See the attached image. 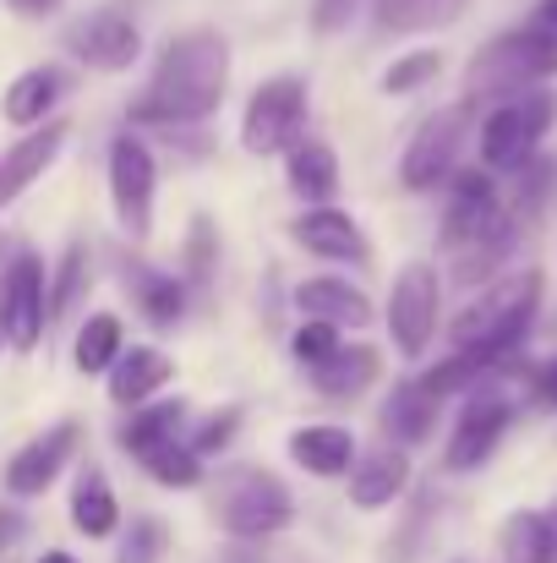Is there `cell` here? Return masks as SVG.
Segmentation results:
<instances>
[{
    "label": "cell",
    "mask_w": 557,
    "mask_h": 563,
    "mask_svg": "<svg viewBox=\"0 0 557 563\" xmlns=\"http://www.w3.org/2000/svg\"><path fill=\"white\" fill-rule=\"evenodd\" d=\"M230 93V38L219 27H186L170 33L148 88L126 104L132 126H202L208 115H219Z\"/></svg>",
    "instance_id": "obj_1"
},
{
    "label": "cell",
    "mask_w": 557,
    "mask_h": 563,
    "mask_svg": "<svg viewBox=\"0 0 557 563\" xmlns=\"http://www.w3.org/2000/svg\"><path fill=\"white\" fill-rule=\"evenodd\" d=\"M542 296H547V279L536 268H520V274H503L492 279L454 323H448V345L465 351V356H481L492 367L514 362L536 329V312H542Z\"/></svg>",
    "instance_id": "obj_2"
},
{
    "label": "cell",
    "mask_w": 557,
    "mask_h": 563,
    "mask_svg": "<svg viewBox=\"0 0 557 563\" xmlns=\"http://www.w3.org/2000/svg\"><path fill=\"white\" fill-rule=\"evenodd\" d=\"M547 77H557V27L525 22L498 33L492 44H481L465 66V99L470 104H498L531 88H547Z\"/></svg>",
    "instance_id": "obj_3"
},
{
    "label": "cell",
    "mask_w": 557,
    "mask_h": 563,
    "mask_svg": "<svg viewBox=\"0 0 557 563\" xmlns=\"http://www.w3.org/2000/svg\"><path fill=\"white\" fill-rule=\"evenodd\" d=\"M553 126H557L553 88H531V93L498 99V104L487 110L481 132H476V143H481V170H492V176L525 170V165L542 154V143H547Z\"/></svg>",
    "instance_id": "obj_4"
},
{
    "label": "cell",
    "mask_w": 557,
    "mask_h": 563,
    "mask_svg": "<svg viewBox=\"0 0 557 563\" xmlns=\"http://www.w3.org/2000/svg\"><path fill=\"white\" fill-rule=\"evenodd\" d=\"M509 373H525V362L514 356L509 367L481 377V383L459 399L454 432H448V443H443V465H448V471H481V465L498 454V443L509 438V427H514V388H509Z\"/></svg>",
    "instance_id": "obj_5"
},
{
    "label": "cell",
    "mask_w": 557,
    "mask_h": 563,
    "mask_svg": "<svg viewBox=\"0 0 557 563\" xmlns=\"http://www.w3.org/2000/svg\"><path fill=\"white\" fill-rule=\"evenodd\" d=\"M296 520V498L290 487L263 471V465H241L219 482V526L241 542H263V537H279L285 526Z\"/></svg>",
    "instance_id": "obj_6"
},
{
    "label": "cell",
    "mask_w": 557,
    "mask_h": 563,
    "mask_svg": "<svg viewBox=\"0 0 557 563\" xmlns=\"http://www.w3.org/2000/svg\"><path fill=\"white\" fill-rule=\"evenodd\" d=\"M301 132H307V82L290 71L257 82V93L241 110V148L252 159H274V154H290Z\"/></svg>",
    "instance_id": "obj_7"
},
{
    "label": "cell",
    "mask_w": 557,
    "mask_h": 563,
    "mask_svg": "<svg viewBox=\"0 0 557 563\" xmlns=\"http://www.w3.org/2000/svg\"><path fill=\"white\" fill-rule=\"evenodd\" d=\"M388 340L404 362H421L426 345L437 340V323H443V274L432 263H404L393 290H388Z\"/></svg>",
    "instance_id": "obj_8"
},
{
    "label": "cell",
    "mask_w": 557,
    "mask_h": 563,
    "mask_svg": "<svg viewBox=\"0 0 557 563\" xmlns=\"http://www.w3.org/2000/svg\"><path fill=\"white\" fill-rule=\"evenodd\" d=\"M470 115H476V104L459 99V104H443L437 115H426V121L415 126V137H410V148H404V159H399L404 191L448 187V176L459 170V154H465V143H470Z\"/></svg>",
    "instance_id": "obj_9"
},
{
    "label": "cell",
    "mask_w": 557,
    "mask_h": 563,
    "mask_svg": "<svg viewBox=\"0 0 557 563\" xmlns=\"http://www.w3.org/2000/svg\"><path fill=\"white\" fill-rule=\"evenodd\" d=\"M154 197H159V165H154V148L132 132H121L110 143V202H115V219L132 241H148L154 235Z\"/></svg>",
    "instance_id": "obj_10"
},
{
    "label": "cell",
    "mask_w": 557,
    "mask_h": 563,
    "mask_svg": "<svg viewBox=\"0 0 557 563\" xmlns=\"http://www.w3.org/2000/svg\"><path fill=\"white\" fill-rule=\"evenodd\" d=\"M66 49L88 66V71H132L137 55H143V27L126 16V11H88L66 27Z\"/></svg>",
    "instance_id": "obj_11"
},
{
    "label": "cell",
    "mask_w": 557,
    "mask_h": 563,
    "mask_svg": "<svg viewBox=\"0 0 557 563\" xmlns=\"http://www.w3.org/2000/svg\"><path fill=\"white\" fill-rule=\"evenodd\" d=\"M77 443H82V421H71V416L55 421V427H44L38 438H27V443L5 460V493H11V498H38V493H49L55 476L71 465Z\"/></svg>",
    "instance_id": "obj_12"
},
{
    "label": "cell",
    "mask_w": 557,
    "mask_h": 563,
    "mask_svg": "<svg viewBox=\"0 0 557 563\" xmlns=\"http://www.w3.org/2000/svg\"><path fill=\"white\" fill-rule=\"evenodd\" d=\"M0 285H5L11 351H33V345L49 334V285H44V263L22 246V252L0 268Z\"/></svg>",
    "instance_id": "obj_13"
},
{
    "label": "cell",
    "mask_w": 557,
    "mask_h": 563,
    "mask_svg": "<svg viewBox=\"0 0 557 563\" xmlns=\"http://www.w3.org/2000/svg\"><path fill=\"white\" fill-rule=\"evenodd\" d=\"M290 241L301 246V252H312V257H323V263H367L371 246L367 235H361V224L345 213V208H301L296 219H290Z\"/></svg>",
    "instance_id": "obj_14"
},
{
    "label": "cell",
    "mask_w": 557,
    "mask_h": 563,
    "mask_svg": "<svg viewBox=\"0 0 557 563\" xmlns=\"http://www.w3.org/2000/svg\"><path fill=\"white\" fill-rule=\"evenodd\" d=\"M66 137H71V121H44L0 154V208H11L33 181H44V170L60 159Z\"/></svg>",
    "instance_id": "obj_15"
},
{
    "label": "cell",
    "mask_w": 557,
    "mask_h": 563,
    "mask_svg": "<svg viewBox=\"0 0 557 563\" xmlns=\"http://www.w3.org/2000/svg\"><path fill=\"white\" fill-rule=\"evenodd\" d=\"M296 312L301 323H328V329H367L371 323V296L350 279L318 274L296 285Z\"/></svg>",
    "instance_id": "obj_16"
},
{
    "label": "cell",
    "mask_w": 557,
    "mask_h": 563,
    "mask_svg": "<svg viewBox=\"0 0 557 563\" xmlns=\"http://www.w3.org/2000/svg\"><path fill=\"white\" fill-rule=\"evenodd\" d=\"M170 383H176V362H170L159 345H132V351H121V356H115V367L104 373L110 405H121V410L148 405V399H154V394H165Z\"/></svg>",
    "instance_id": "obj_17"
},
{
    "label": "cell",
    "mask_w": 557,
    "mask_h": 563,
    "mask_svg": "<svg viewBox=\"0 0 557 563\" xmlns=\"http://www.w3.org/2000/svg\"><path fill=\"white\" fill-rule=\"evenodd\" d=\"M404 487H410V449L377 443L367 454H356V465H350V504L356 509H388L404 498Z\"/></svg>",
    "instance_id": "obj_18"
},
{
    "label": "cell",
    "mask_w": 557,
    "mask_h": 563,
    "mask_svg": "<svg viewBox=\"0 0 557 563\" xmlns=\"http://www.w3.org/2000/svg\"><path fill=\"white\" fill-rule=\"evenodd\" d=\"M66 93H71V77H66L60 66H27V71H16L11 88L0 93V115H5L11 126L33 132V126L49 121V110H55Z\"/></svg>",
    "instance_id": "obj_19"
},
{
    "label": "cell",
    "mask_w": 557,
    "mask_h": 563,
    "mask_svg": "<svg viewBox=\"0 0 557 563\" xmlns=\"http://www.w3.org/2000/svg\"><path fill=\"white\" fill-rule=\"evenodd\" d=\"M356 454H361V443H356V432H350V427L312 421V427H296V432H290V460H296L307 476H323V482L350 476Z\"/></svg>",
    "instance_id": "obj_20"
},
{
    "label": "cell",
    "mask_w": 557,
    "mask_h": 563,
    "mask_svg": "<svg viewBox=\"0 0 557 563\" xmlns=\"http://www.w3.org/2000/svg\"><path fill=\"white\" fill-rule=\"evenodd\" d=\"M437 416H443V399H432L421 388V377H399L393 394L382 399V432L399 449H421L437 432Z\"/></svg>",
    "instance_id": "obj_21"
},
{
    "label": "cell",
    "mask_w": 557,
    "mask_h": 563,
    "mask_svg": "<svg viewBox=\"0 0 557 563\" xmlns=\"http://www.w3.org/2000/svg\"><path fill=\"white\" fill-rule=\"evenodd\" d=\"M312 388H318V399H328V405H350V399H361L371 383L382 377V351L377 345H339L323 367H312Z\"/></svg>",
    "instance_id": "obj_22"
},
{
    "label": "cell",
    "mask_w": 557,
    "mask_h": 563,
    "mask_svg": "<svg viewBox=\"0 0 557 563\" xmlns=\"http://www.w3.org/2000/svg\"><path fill=\"white\" fill-rule=\"evenodd\" d=\"M285 181L290 191L307 202V208H328L334 191H339V154L318 137H301L290 154H285Z\"/></svg>",
    "instance_id": "obj_23"
},
{
    "label": "cell",
    "mask_w": 557,
    "mask_h": 563,
    "mask_svg": "<svg viewBox=\"0 0 557 563\" xmlns=\"http://www.w3.org/2000/svg\"><path fill=\"white\" fill-rule=\"evenodd\" d=\"M126 290L137 296V312L154 323V329H176L186 318V279L181 274H165L154 263H126L121 268Z\"/></svg>",
    "instance_id": "obj_24"
},
{
    "label": "cell",
    "mask_w": 557,
    "mask_h": 563,
    "mask_svg": "<svg viewBox=\"0 0 557 563\" xmlns=\"http://www.w3.org/2000/svg\"><path fill=\"white\" fill-rule=\"evenodd\" d=\"M186 399H148V405H137V410H126V421H121V449L132 454V460H143V454H154L159 443H176L186 438Z\"/></svg>",
    "instance_id": "obj_25"
},
{
    "label": "cell",
    "mask_w": 557,
    "mask_h": 563,
    "mask_svg": "<svg viewBox=\"0 0 557 563\" xmlns=\"http://www.w3.org/2000/svg\"><path fill=\"white\" fill-rule=\"evenodd\" d=\"M71 526H77V537H88V542H104V537L121 531V504H115V487H110V476H104L99 465H82V471H77Z\"/></svg>",
    "instance_id": "obj_26"
},
{
    "label": "cell",
    "mask_w": 557,
    "mask_h": 563,
    "mask_svg": "<svg viewBox=\"0 0 557 563\" xmlns=\"http://www.w3.org/2000/svg\"><path fill=\"white\" fill-rule=\"evenodd\" d=\"M126 351V329L115 312H88V323L71 340V367L82 377H104L115 367V356Z\"/></svg>",
    "instance_id": "obj_27"
},
{
    "label": "cell",
    "mask_w": 557,
    "mask_h": 563,
    "mask_svg": "<svg viewBox=\"0 0 557 563\" xmlns=\"http://www.w3.org/2000/svg\"><path fill=\"white\" fill-rule=\"evenodd\" d=\"M470 11V0H371V22L382 33H426L448 27Z\"/></svg>",
    "instance_id": "obj_28"
},
{
    "label": "cell",
    "mask_w": 557,
    "mask_h": 563,
    "mask_svg": "<svg viewBox=\"0 0 557 563\" xmlns=\"http://www.w3.org/2000/svg\"><path fill=\"white\" fill-rule=\"evenodd\" d=\"M514 246H520V224H503V230H492V235H481L476 246H459V252H448V268H454V279L459 285H487V279H498V268L514 257Z\"/></svg>",
    "instance_id": "obj_29"
},
{
    "label": "cell",
    "mask_w": 557,
    "mask_h": 563,
    "mask_svg": "<svg viewBox=\"0 0 557 563\" xmlns=\"http://www.w3.org/2000/svg\"><path fill=\"white\" fill-rule=\"evenodd\" d=\"M498 559L503 563H557V542L553 526L542 509H520L503 520V542H498Z\"/></svg>",
    "instance_id": "obj_30"
},
{
    "label": "cell",
    "mask_w": 557,
    "mask_h": 563,
    "mask_svg": "<svg viewBox=\"0 0 557 563\" xmlns=\"http://www.w3.org/2000/svg\"><path fill=\"white\" fill-rule=\"evenodd\" d=\"M553 181H557V159H547V154H536L525 170H514L509 176V213L520 219V224H531L542 208H547V197H553Z\"/></svg>",
    "instance_id": "obj_31"
},
{
    "label": "cell",
    "mask_w": 557,
    "mask_h": 563,
    "mask_svg": "<svg viewBox=\"0 0 557 563\" xmlns=\"http://www.w3.org/2000/svg\"><path fill=\"white\" fill-rule=\"evenodd\" d=\"M159 487H170V493H191V487H202V460L191 454V443L186 438H176V443H159L154 454H143L137 460Z\"/></svg>",
    "instance_id": "obj_32"
},
{
    "label": "cell",
    "mask_w": 557,
    "mask_h": 563,
    "mask_svg": "<svg viewBox=\"0 0 557 563\" xmlns=\"http://www.w3.org/2000/svg\"><path fill=\"white\" fill-rule=\"evenodd\" d=\"M88 246L82 241H71L66 252H60V263H55V279H49V329L82 301V290H88Z\"/></svg>",
    "instance_id": "obj_33"
},
{
    "label": "cell",
    "mask_w": 557,
    "mask_h": 563,
    "mask_svg": "<svg viewBox=\"0 0 557 563\" xmlns=\"http://www.w3.org/2000/svg\"><path fill=\"white\" fill-rule=\"evenodd\" d=\"M437 71H443V49H410L382 71V93H393V99L421 93L426 82H437Z\"/></svg>",
    "instance_id": "obj_34"
},
{
    "label": "cell",
    "mask_w": 557,
    "mask_h": 563,
    "mask_svg": "<svg viewBox=\"0 0 557 563\" xmlns=\"http://www.w3.org/2000/svg\"><path fill=\"white\" fill-rule=\"evenodd\" d=\"M165 553H170V531H165V520L143 515V520H132V531H121L115 563H159Z\"/></svg>",
    "instance_id": "obj_35"
},
{
    "label": "cell",
    "mask_w": 557,
    "mask_h": 563,
    "mask_svg": "<svg viewBox=\"0 0 557 563\" xmlns=\"http://www.w3.org/2000/svg\"><path fill=\"white\" fill-rule=\"evenodd\" d=\"M235 432H241V410H235V405H224V410L202 416V421L186 432V443H191V454H197V460H213V454H224V449L235 443Z\"/></svg>",
    "instance_id": "obj_36"
},
{
    "label": "cell",
    "mask_w": 557,
    "mask_h": 563,
    "mask_svg": "<svg viewBox=\"0 0 557 563\" xmlns=\"http://www.w3.org/2000/svg\"><path fill=\"white\" fill-rule=\"evenodd\" d=\"M339 345H345V329H328V323H301V329L290 334V351H296V362H301L307 373L323 367Z\"/></svg>",
    "instance_id": "obj_37"
},
{
    "label": "cell",
    "mask_w": 557,
    "mask_h": 563,
    "mask_svg": "<svg viewBox=\"0 0 557 563\" xmlns=\"http://www.w3.org/2000/svg\"><path fill=\"white\" fill-rule=\"evenodd\" d=\"M213 268H219V241H213V224L197 213L191 219V235H186V279L191 285H208Z\"/></svg>",
    "instance_id": "obj_38"
},
{
    "label": "cell",
    "mask_w": 557,
    "mask_h": 563,
    "mask_svg": "<svg viewBox=\"0 0 557 563\" xmlns=\"http://www.w3.org/2000/svg\"><path fill=\"white\" fill-rule=\"evenodd\" d=\"M356 11H361V0H318L312 5V33H345L350 22H356Z\"/></svg>",
    "instance_id": "obj_39"
},
{
    "label": "cell",
    "mask_w": 557,
    "mask_h": 563,
    "mask_svg": "<svg viewBox=\"0 0 557 563\" xmlns=\"http://www.w3.org/2000/svg\"><path fill=\"white\" fill-rule=\"evenodd\" d=\"M525 388H531V405L536 410H557V356H547L542 367H531Z\"/></svg>",
    "instance_id": "obj_40"
},
{
    "label": "cell",
    "mask_w": 557,
    "mask_h": 563,
    "mask_svg": "<svg viewBox=\"0 0 557 563\" xmlns=\"http://www.w3.org/2000/svg\"><path fill=\"white\" fill-rule=\"evenodd\" d=\"M5 5H11L16 16H55L66 0H5Z\"/></svg>",
    "instance_id": "obj_41"
},
{
    "label": "cell",
    "mask_w": 557,
    "mask_h": 563,
    "mask_svg": "<svg viewBox=\"0 0 557 563\" xmlns=\"http://www.w3.org/2000/svg\"><path fill=\"white\" fill-rule=\"evenodd\" d=\"M16 537H22V520L0 509V542H16Z\"/></svg>",
    "instance_id": "obj_42"
},
{
    "label": "cell",
    "mask_w": 557,
    "mask_h": 563,
    "mask_svg": "<svg viewBox=\"0 0 557 563\" xmlns=\"http://www.w3.org/2000/svg\"><path fill=\"white\" fill-rule=\"evenodd\" d=\"M0 351H11V323H5V285H0Z\"/></svg>",
    "instance_id": "obj_43"
},
{
    "label": "cell",
    "mask_w": 557,
    "mask_h": 563,
    "mask_svg": "<svg viewBox=\"0 0 557 563\" xmlns=\"http://www.w3.org/2000/svg\"><path fill=\"white\" fill-rule=\"evenodd\" d=\"M536 22H542V27H557V0H542V5H536Z\"/></svg>",
    "instance_id": "obj_44"
},
{
    "label": "cell",
    "mask_w": 557,
    "mask_h": 563,
    "mask_svg": "<svg viewBox=\"0 0 557 563\" xmlns=\"http://www.w3.org/2000/svg\"><path fill=\"white\" fill-rule=\"evenodd\" d=\"M38 563H77V559H71V553H60V548H49V553H44Z\"/></svg>",
    "instance_id": "obj_45"
},
{
    "label": "cell",
    "mask_w": 557,
    "mask_h": 563,
    "mask_svg": "<svg viewBox=\"0 0 557 563\" xmlns=\"http://www.w3.org/2000/svg\"><path fill=\"white\" fill-rule=\"evenodd\" d=\"M547 526H553V542H557V504L547 509Z\"/></svg>",
    "instance_id": "obj_46"
}]
</instances>
